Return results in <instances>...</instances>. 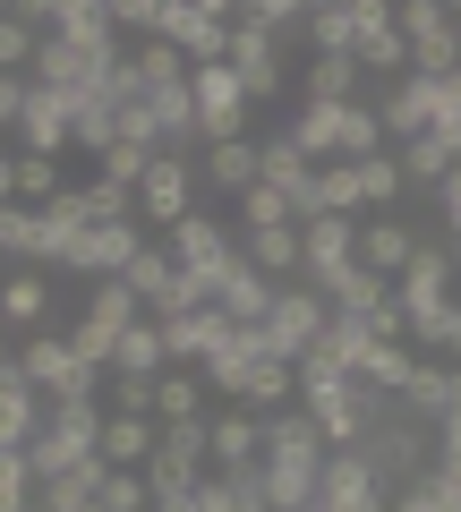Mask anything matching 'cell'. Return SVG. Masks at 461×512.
Returning <instances> with one entry per match:
<instances>
[{
  "label": "cell",
  "mask_w": 461,
  "mask_h": 512,
  "mask_svg": "<svg viewBox=\"0 0 461 512\" xmlns=\"http://www.w3.org/2000/svg\"><path fill=\"white\" fill-rule=\"evenodd\" d=\"M146 43H171L188 69H214L231 52V0H154V35Z\"/></svg>",
  "instance_id": "cell-1"
},
{
  "label": "cell",
  "mask_w": 461,
  "mask_h": 512,
  "mask_svg": "<svg viewBox=\"0 0 461 512\" xmlns=\"http://www.w3.org/2000/svg\"><path fill=\"white\" fill-rule=\"evenodd\" d=\"M18 376H26V393L52 402V393H103L111 367H86L69 350V333H26V342H18Z\"/></svg>",
  "instance_id": "cell-2"
},
{
  "label": "cell",
  "mask_w": 461,
  "mask_h": 512,
  "mask_svg": "<svg viewBox=\"0 0 461 512\" xmlns=\"http://www.w3.org/2000/svg\"><path fill=\"white\" fill-rule=\"evenodd\" d=\"M163 256L180 265V274H197V282H222L231 265H240V239H231V231L197 205L188 222H171V231H163Z\"/></svg>",
  "instance_id": "cell-3"
},
{
  "label": "cell",
  "mask_w": 461,
  "mask_h": 512,
  "mask_svg": "<svg viewBox=\"0 0 461 512\" xmlns=\"http://www.w3.org/2000/svg\"><path fill=\"white\" fill-rule=\"evenodd\" d=\"M325 299L308 291V282H282L274 291V308H265V325H257V342H265V359H299V350L316 342V333H325Z\"/></svg>",
  "instance_id": "cell-4"
},
{
  "label": "cell",
  "mask_w": 461,
  "mask_h": 512,
  "mask_svg": "<svg viewBox=\"0 0 461 512\" xmlns=\"http://www.w3.org/2000/svg\"><path fill=\"white\" fill-rule=\"evenodd\" d=\"M188 103H197V137L205 146H222V137H248V94H240V77L222 69H188Z\"/></svg>",
  "instance_id": "cell-5"
},
{
  "label": "cell",
  "mask_w": 461,
  "mask_h": 512,
  "mask_svg": "<svg viewBox=\"0 0 461 512\" xmlns=\"http://www.w3.org/2000/svg\"><path fill=\"white\" fill-rule=\"evenodd\" d=\"M351 18H359V43H351V60H359V77H410V43H402V26H393V0H351Z\"/></svg>",
  "instance_id": "cell-6"
},
{
  "label": "cell",
  "mask_w": 461,
  "mask_h": 512,
  "mask_svg": "<svg viewBox=\"0 0 461 512\" xmlns=\"http://www.w3.org/2000/svg\"><path fill=\"white\" fill-rule=\"evenodd\" d=\"M316 504H325V512H393V487L359 453H325V470H316Z\"/></svg>",
  "instance_id": "cell-7"
},
{
  "label": "cell",
  "mask_w": 461,
  "mask_h": 512,
  "mask_svg": "<svg viewBox=\"0 0 461 512\" xmlns=\"http://www.w3.org/2000/svg\"><path fill=\"white\" fill-rule=\"evenodd\" d=\"M69 111H77V94H52V86H35V77H26L18 154H43V163H60V154H69Z\"/></svg>",
  "instance_id": "cell-8"
},
{
  "label": "cell",
  "mask_w": 461,
  "mask_h": 512,
  "mask_svg": "<svg viewBox=\"0 0 461 512\" xmlns=\"http://www.w3.org/2000/svg\"><path fill=\"white\" fill-rule=\"evenodd\" d=\"M197 214V180H188V154H154V171L137 180V222H188Z\"/></svg>",
  "instance_id": "cell-9"
},
{
  "label": "cell",
  "mask_w": 461,
  "mask_h": 512,
  "mask_svg": "<svg viewBox=\"0 0 461 512\" xmlns=\"http://www.w3.org/2000/svg\"><path fill=\"white\" fill-rule=\"evenodd\" d=\"M222 69L240 77V94L248 103H282V43H265V35H248V26H231V52H222Z\"/></svg>",
  "instance_id": "cell-10"
},
{
  "label": "cell",
  "mask_w": 461,
  "mask_h": 512,
  "mask_svg": "<svg viewBox=\"0 0 461 512\" xmlns=\"http://www.w3.org/2000/svg\"><path fill=\"white\" fill-rule=\"evenodd\" d=\"M146 248V231L137 222H94L86 239H77V256H69V274H94V282H120L129 274V256Z\"/></svg>",
  "instance_id": "cell-11"
},
{
  "label": "cell",
  "mask_w": 461,
  "mask_h": 512,
  "mask_svg": "<svg viewBox=\"0 0 461 512\" xmlns=\"http://www.w3.org/2000/svg\"><path fill=\"white\" fill-rule=\"evenodd\" d=\"M257 359H265V342H257L248 325H231V333H222V342H214V350L197 359V376H205V393H222V402H240V384H248V367H257Z\"/></svg>",
  "instance_id": "cell-12"
},
{
  "label": "cell",
  "mask_w": 461,
  "mask_h": 512,
  "mask_svg": "<svg viewBox=\"0 0 461 512\" xmlns=\"http://www.w3.org/2000/svg\"><path fill=\"white\" fill-rule=\"evenodd\" d=\"M265 461V419L257 410H214V461H205V470H257Z\"/></svg>",
  "instance_id": "cell-13"
},
{
  "label": "cell",
  "mask_w": 461,
  "mask_h": 512,
  "mask_svg": "<svg viewBox=\"0 0 461 512\" xmlns=\"http://www.w3.org/2000/svg\"><path fill=\"white\" fill-rule=\"evenodd\" d=\"M410 256H419V231H410V222H393V214H368V222H359V265H368L376 282H393Z\"/></svg>",
  "instance_id": "cell-14"
},
{
  "label": "cell",
  "mask_w": 461,
  "mask_h": 512,
  "mask_svg": "<svg viewBox=\"0 0 461 512\" xmlns=\"http://www.w3.org/2000/svg\"><path fill=\"white\" fill-rule=\"evenodd\" d=\"M376 128H385V146H410V137H427V77H393L385 94H376Z\"/></svg>",
  "instance_id": "cell-15"
},
{
  "label": "cell",
  "mask_w": 461,
  "mask_h": 512,
  "mask_svg": "<svg viewBox=\"0 0 461 512\" xmlns=\"http://www.w3.org/2000/svg\"><path fill=\"white\" fill-rule=\"evenodd\" d=\"M214 308L231 316V325H248V333H257V325H265V308H274V282H265L257 265L240 256V265H231V274L214 282Z\"/></svg>",
  "instance_id": "cell-16"
},
{
  "label": "cell",
  "mask_w": 461,
  "mask_h": 512,
  "mask_svg": "<svg viewBox=\"0 0 461 512\" xmlns=\"http://www.w3.org/2000/svg\"><path fill=\"white\" fill-rule=\"evenodd\" d=\"M282 128H291V146L308 154L316 171H325V163H342V103H299Z\"/></svg>",
  "instance_id": "cell-17"
},
{
  "label": "cell",
  "mask_w": 461,
  "mask_h": 512,
  "mask_svg": "<svg viewBox=\"0 0 461 512\" xmlns=\"http://www.w3.org/2000/svg\"><path fill=\"white\" fill-rule=\"evenodd\" d=\"M385 154L402 163V188H427V197H436L444 171L461 163V146H453V137H436V128H427V137H410V146H385Z\"/></svg>",
  "instance_id": "cell-18"
},
{
  "label": "cell",
  "mask_w": 461,
  "mask_h": 512,
  "mask_svg": "<svg viewBox=\"0 0 461 512\" xmlns=\"http://www.w3.org/2000/svg\"><path fill=\"white\" fill-rule=\"evenodd\" d=\"M240 256L274 282V291H282V282H299V231H291V222H274V231H240Z\"/></svg>",
  "instance_id": "cell-19"
},
{
  "label": "cell",
  "mask_w": 461,
  "mask_h": 512,
  "mask_svg": "<svg viewBox=\"0 0 461 512\" xmlns=\"http://www.w3.org/2000/svg\"><path fill=\"white\" fill-rule=\"evenodd\" d=\"M103 470H146L154 461V419H120V410H103Z\"/></svg>",
  "instance_id": "cell-20"
},
{
  "label": "cell",
  "mask_w": 461,
  "mask_h": 512,
  "mask_svg": "<svg viewBox=\"0 0 461 512\" xmlns=\"http://www.w3.org/2000/svg\"><path fill=\"white\" fill-rule=\"evenodd\" d=\"M43 427L69 436L77 453H94V444H103V402H94V393H52V402H43Z\"/></svg>",
  "instance_id": "cell-21"
},
{
  "label": "cell",
  "mask_w": 461,
  "mask_h": 512,
  "mask_svg": "<svg viewBox=\"0 0 461 512\" xmlns=\"http://www.w3.org/2000/svg\"><path fill=\"white\" fill-rule=\"evenodd\" d=\"M308 171H316V163H308V154L291 146V128H274V137H257V180H265V188H282V205H291L299 188H308Z\"/></svg>",
  "instance_id": "cell-22"
},
{
  "label": "cell",
  "mask_w": 461,
  "mask_h": 512,
  "mask_svg": "<svg viewBox=\"0 0 461 512\" xmlns=\"http://www.w3.org/2000/svg\"><path fill=\"white\" fill-rule=\"evenodd\" d=\"M316 470H325V461H257L265 512H308L316 504Z\"/></svg>",
  "instance_id": "cell-23"
},
{
  "label": "cell",
  "mask_w": 461,
  "mask_h": 512,
  "mask_svg": "<svg viewBox=\"0 0 461 512\" xmlns=\"http://www.w3.org/2000/svg\"><path fill=\"white\" fill-rule=\"evenodd\" d=\"M265 461H325V436H316V419L299 402L265 419Z\"/></svg>",
  "instance_id": "cell-24"
},
{
  "label": "cell",
  "mask_w": 461,
  "mask_h": 512,
  "mask_svg": "<svg viewBox=\"0 0 461 512\" xmlns=\"http://www.w3.org/2000/svg\"><path fill=\"white\" fill-rule=\"evenodd\" d=\"M171 367V350H163V325L154 316H137L120 342H111V376H163Z\"/></svg>",
  "instance_id": "cell-25"
},
{
  "label": "cell",
  "mask_w": 461,
  "mask_h": 512,
  "mask_svg": "<svg viewBox=\"0 0 461 512\" xmlns=\"http://www.w3.org/2000/svg\"><path fill=\"white\" fill-rule=\"evenodd\" d=\"M43 316H52V282L18 265V274L0 282V325H18V333H43Z\"/></svg>",
  "instance_id": "cell-26"
},
{
  "label": "cell",
  "mask_w": 461,
  "mask_h": 512,
  "mask_svg": "<svg viewBox=\"0 0 461 512\" xmlns=\"http://www.w3.org/2000/svg\"><path fill=\"white\" fill-rule=\"evenodd\" d=\"M291 402H299V376H291V359H257V367H248V384H240V410L274 419V410H291Z\"/></svg>",
  "instance_id": "cell-27"
},
{
  "label": "cell",
  "mask_w": 461,
  "mask_h": 512,
  "mask_svg": "<svg viewBox=\"0 0 461 512\" xmlns=\"http://www.w3.org/2000/svg\"><path fill=\"white\" fill-rule=\"evenodd\" d=\"M410 367H419V350H410V342H368V350H359V367H351V376L368 384V393H385V402H393V393L410 384Z\"/></svg>",
  "instance_id": "cell-28"
},
{
  "label": "cell",
  "mask_w": 461,
  "mask_h": 512,
  "mask_svg": "<svg viewBox=\"0 0 461 512\" xmlns=\"http://www.w3.org/2000/svg\"><path fill=\"white\" fill-rule=\"evenodd\" d=\"M205 180H214V197H248L257 188V137H222L205 154Z\"/></svg>",
  "instance_id": "cell-29"
},
{
  "label": "cell",
  "mask_w": 461,
  "mask_h": 512,
  "mask_svg": "<svg viewBox=\"0 0 461 512\" xmlns=\"http://www.w3.org/2000/svg\"><path fill=\"white\" fill-rule=\"evenodd\" d=\"M308 43H316V60H351V43H359L351 0H308Z\"/></svg>",
  "instance_id": "cell-30"
},
{
  "label": "cell",
  "mask_w": 461,
  "mask_h": 512,
  "mask_svg": "<svg viewBox=\"0 0 461 512\" xmlns=\"http://www.w3.org/2000/svg\"><path fill=\"white\" fill-rule=\"evenodd\" d=\"M146 111H154V137H163V154L197 146V103H188V86H154Z\"/></svg>",
  "instance_id": "cell-31"
},
{
  "label": "cell",
  "mask_w": 461,
  "mask_h": 512,
  "mask_svg": "<svg viewBox=\"0 0 461 512\" xmlns=\"http://www.w3.org/2000/svg\"><path fill=\"white\" fill-rule=\"evenodd\" d=\"M222 333H231V316H222V308H197V316H171V325H163V350H171V359H188V367H197L205 350L222 342Z\"/></svg>",
  "instance_id": "cell-32"
},
{
  "label": "cell",
  "mask_w": 461,
  "mask_h": 512,
  "mask_svg": "<svg viewBox=\"0 0 461 512\" xmlns=\"http://www.w3.org/2000/svg\"><path fill=\"white\" fill-rule=\"evenodd\" d=\"M154 419H205V376L197 367H163V376H154Z\"/></svg>",
  "instance_id": "cell-33"
},
{
  "label": "cell",
  "mask_w": 461,
  "mask_h": 512,
  "mask_svg": "<svg viewBox=\"0 0 461 512\" xmlns=\"http://www.w3.org/2000/svg\"><path fill=\"white\" fill-rule=\"evenodd\" d=\"M154 453H171V461H188V470H205V461H214V410H205V419H154Z\"/></svg>",
  "instance_id": "cell-34"
},
{
  "label": "cell",
  "mask_w": 461,
  "mask_h": 512,
  "mask_svg": "<svg viewBox=\"0 0 461 512\" xmlns=\"http://www.w3.org/2000/svg\"><path fill=\"white\" fill-rule=\"evenodd\" d=\"M35 436H43V393L9 384V393H0V453H26Z\"/></svg>",
  "instance_id": "cell-35"
},
{
  "label": "cell",
  "mask_w": 461,
  "mask_h": 512,
  "mask_svg": "<svg viewBox=\"0 0 461 512\" xmlns=\"http://www.w3.org/2000/svg\"><path fill=\"white\" fill-rule=\"evenodd\" d=\"M299 103H359V60H308Z\"/></svg>",
  "instance_id": "cell-36"
},
{
  "label": "cell",
  "mask_w": 461,
  "mask_h": 512,
  "mask_svg": "<svg viewBox=\"0 0 461 512\" xmlns=\"http://www.w3.org/2000/svg\"><path fill=\"white\" fill-rule=\"evenodd\" d=\"M351 180H359V222L385 214V205L402 197V163H393V154H368V163H351Z\"/></svg>",
  "instance_id": "cell-37"
},
{
  "label": "cell",
  "mask_w": 461,
  "mask_h": 512,
  "mask_svg": "<svg viewBox=\"0 0 461 512\" xmlns=\"http://www.w3.org/2000/svg\"><path fill=\"white\" fill-rule=\"evenodd\" d=\"M60 163H43V154H18V171H9V205H52L60 197Z\"/></svg>",
  "instance_id": "cell-38"
},
{
  "label": "cell",
  "mask_w": 461,
  "mask_h": 512,
  "mask_svg": "<svg viewBox=\"0 0 461 512\" xmlns=\"http://www.w3.org/2000/svg\"><path fill=\"white\" fill-rule=\"evenodd\" d=\"M461 69V35L436 26V35H410V77H453Z\"/></svg>",
  "instance_id": "cell-39"
},
{
  "label": "cell",
  "mask_w": 461,
  "mask_h": 512,
  "mask_svg": "<svg viewBox=\"0 0 461 512\" xmlns=\"http://www.w3.org/2000/svg\"><path fill=\"white\" fill-rule=\"evenodd\" d=\"M146 171H154V154H146V146H120V137H111V146L94 154V180L129 188V197H137V180H146Z\"/></svg>",
  "instance_id": "cell-40"
},
{
  "label": "cell",
  "mask_w": 461,
  "mask_h": 512,
  "mask_svg": "<svg viewBox=\"0 0 461 512\" xmlns=\"http://www.w3.org/2000/svg\"><path fill=\"white\" fill-rule=\"evenodd\" d=\"M0 256H43V205H0Z\"/></svg>",
  "instance_id": "cell-41"
},
{
  "label": "cell",
  "mask_w": 461,
  "mask_h": 512,
  "mask_svg": "<svg viewBox=\"0 0 461 512\" xmlns=\"http://www.w3.org/2000/svg\"><path fill=\"white\" fill-rule=\"evenodd\" d=\"M77 461H86V453H77L69 436H52V427H43V436L26 444V470H35V487H52V478H69Z\"/></svg>",
  "instance_id": "cell-42"
},
{
  "label": "cell",
  "mask_w": 461,
  "mask_h": 512,
  "mask_svg": "<svg viewBox=\"0 0 461 512\" xmlns=\"http://www.w3.org/2000/svg\"><path fill=\"white\" fill-rule=\"evenodd\" d=\"M393 495H402L410 512H461V487H453V478L436 470V461H427V470L410 478V487H393Z\"/></svg>",
  "instance_id": "cell-43"
},
{
  "label": "cell",
  "mask_w": 461,
  "mask_h": 512,
  "mask_svg": "<svg viewBox=\"0 0 461 512\" xmlns=\"http://www.w3.org/2000/svg\"><path fill=\"white\" fill-rule=\"evenodd\" d=\"M35 69V26L18 9H0V77H26Z\"/></svg>",
  "instance_id": "cell-44"
},
{
  "label": "cell",
  "mask_w": 461,
  "mask_h": 512,
  "mask_svg": "<svg viewBox=\"0 0 461 512\" xmlns=\"http://www.w3.org/2000/svg\"><path fill=\"white\" fill-rule=\"evenodd\" d=\"M103 410H120V419H154V376H103Z\"/></svg>",
  "instance_id": "cell-45"
},
{
  "label": "cell",
  "mask_w": 461,
  "mask_h": 512,
  "mask_svg": "<svg viewBox=\"0 0 461 512\" xmlns=\"http://www.w3.org/2000/svg\"><path fill=\"white\" fill-rule=\"evenodd\" d=\"M77 205H86V222H137V197H129V188H111V180H86Z\"/></svg>",
  "instance_id": "cell-46"
},
{
  "label": "cell",
  "mask_w": 461,
  "mask_h": 512,
  "mask_svg": "<svg viewBox=\"0 0 461 512\" xmlns=\"http://www.w3.org/2000/svg\"><path fill=\"white\" fill-rule=\"evenodd\" d=\"M137 478H146V504H163V495H188V487H197L205 470H188V461H171V453H154V461H146V470H137Z\"/></svg>",
  "instance_id": "cell-47"
},
{
  "label": "cell",
  "mask_w": 461,
  "mask_h": 512,
  "mask_svg": "<svg viewBox=\"0 0 461 512\" xmlns=\"http://www.w3.org/2000/svg\"><path fill=\"white\" fill-rule=\"evenodd\" d=\"M94 504H103V512H154V504H146V478H137V470H103Z\"/></svg>",
  "instance_id": "cell-48"
},
{
  "label": "cell",
  "mask_w": 461,
  "mask_h": 512,
  "mask_svg": "<svg viewBox=\"0 0 461 512\" xmlns=\"http://www.w3.org/2000/svg\"><path fill=\"white\" fill-rule=\"evenodd\" d=\"M0 512H35V470H26V453H0Z\"/></svg>",
  "instance_id": "cell-49"
},
{
  "label": "cell",
  "mask_w": 461,
  "mask_h": 512,
  "mask_svg": "<svg viewBox=\"0 0 461 512\" xmlns=\"http://www.w3.org/2000/svg\"><path fill=\"white\" fill-rule=\"evenodd\" d=\"M137 69H146V94L154 86H188V60L171 52V43H137Z\"/></svg>",
  "instance_id": "cell-50"
},
{
  "label": "cell",
  "mask_w": 461,
  "mask_h": 512,
  "mask_svg": "<svg viewBox=\"0 0 461 512\" xmlns=\"http://www.w3.org/2000/svg\"><path fill=\"white\" fill-rule=\"evenodd\" d=\"M240 222H248V231H274V222H291V205H282V188H248V197H240ZM291 231H299V222H291Z\"/></svg>",
  "instance_id": "cell-51"
},
{
  "label": "cell",
  "mask_w": 461,
  "mask_h": 512,
  "mask_svg": "<svg viewBox=\"0 0 461 512\" xmlns=\"http://www.w3.org/2000/svg\"><path fill=\"white\" fill-rule=\"evenodd\" d=\"M393 26H402V43H410V35H436V26H444V0H402Z\"/></svg>",
  "instance_id": "cell-52"
},
{
  "label": "cell",
  "mask_w": 461,
  "mask_h": 512,
  "mask_svg": "<svg viewBox=\"0 0 461 512\" xmlns=\"http://www.w3.org/2000/svg\"><path fill=\"white\" fill-rule=\"evenodd\" d=\"M436 214H444V239H453V231H461V163L444 171V188H436Z\"/></svg>",
  "instance_id": "cell-53"
},
{
  "label": "cell",
  "mask_w": 461,
  "mask_h": 512,
  "mask_svg": "<svg viewBox=\"0 0 461 512\" xmlns=\"http://www.w3.org/2000/svg\"><path fill=\"white\" fill-rule=\"evenodd\" d=\"M427 444H436V461H453L461 453V410H444V419L427 427Z\"/></svg>",
  "instance_id": "cell-54"
},
{
  "label": "cell",
  "mask_w": 461,
  "mask_h": 512,
  "mask_svg": "<svg viewBox=\"0 0 461 512\" xmlns=\"http://www.w3.org/2000/svg\"><path fill=\"white\" fill-rule=\"evenodd\" d=\"M18 111H26V77H0V128L18 137Z\"/></svg>",
  "instance_id": "cell-55"
},
{
  "label": "cell",
  "mask_w": 461,
  "mask_h": 512,
  "mask_svg": "<svg viewBox=\"0 0 461 512\" xmlns=\"http://www.w3.org/2000/svg\"><path fill=\"white\" fill-rule=\"evenodd\" d=\"M444 367H461V308H453V325H444V350H436Z\"/></svg>",
  "instance_id": "cell-56"
},
{
  "label": "cell",
  "mask_w": 461,
  "mask_h": 512,
  "mask_svg": "<svg viewBox=\"0 0 461 512\" xmlns=\"http://www.w3.org/2000/svg\"><path fill=\"white\" fill-rule=\"evenodd\" d=\"M9 384H26V376H18V350H9V333H0V393H9Z\"/></svg>",
  "instance_id": "cell-57"
},
{
  "label": "cell",
  "mask_w": 461,
  "mask_h": 512,
  "mask_svg": "<svg viewBox=\"0 0 461 512\" xmlns=\"http://www.w3.org/2000/svg\"><path fill=\"white\" fill-rule=\"evenodd\" d=\"M154 512H197V487H188V495H163Z\"/></svg>",
  "instance_id": "cell-58"
},
{
  "label": "cell",
  "mask_w": 461,
  "mask_h": 512,
  "mask_svg": "<svg viewBox=\"0 0 461 512\" xmlns=\"http://www.w3.org/2000/svg\"><path fill=\"white\" fill-rule=\"evenodd\" d=\"M9 171H18V154H0V205H9Z\"/></svg>",
  "instance_id": "cell-59"
},
{
  "label": "cell",
  "mask_w": 461,
  "mask_h": 512,
  "mask_svg": "<svg viewBox=\"0 0 461 512\" xmlns=\"http://www.w3.org/2000/svg\"><path fill=\"white\" fill-rule=\"evenodd\" d=\"M444 256H453V282H461V231H453V239H444Z\"/></svg>",
  "instance_id": "cell-60"
},
{
  "label": "cell",
  "mask_w": 461,
  "mask_h": 512,
  "mask_svg": "<svg viewBox=\"0 0 461 512\" xmlns=\"http://www.w3.org/2000/svg\"><path fill=\"white\" fill-rule=\"evenodd\" d=\"M436 470H444V478H453V487H461V453H453V461H436Z\"/></svg>",
  "instance_id": "cell-61"
},
{
  "label": "cell",
  "mask_w": 461,
  "mask_h": 512,
  "mask_svg": "<svg viewBox=\"0 0 461 512\" xmlns=\"http://www.w3.org/2000/svg\"><path fill=\"white\" fill-rule=\"evenodd\" d=\"M393 512H410V504H402V495H393Z\"/></svg>",
  "instance_id": "cell-62"
},
{
  "label": "cell",
  "mask_w": 461,
  "mask_h": 512,
  "mask_svg": "<svg viewBox=\"0 0 461 512\" xmlns=\"http://www.w3.org/2000/svg\"><path fill=\"white\" fill-rule=\"evenodd\" d=\"M308 512H325V504H308Z\"/></svg>",
  "instance_id": "cell-63"
}]
</instances>
